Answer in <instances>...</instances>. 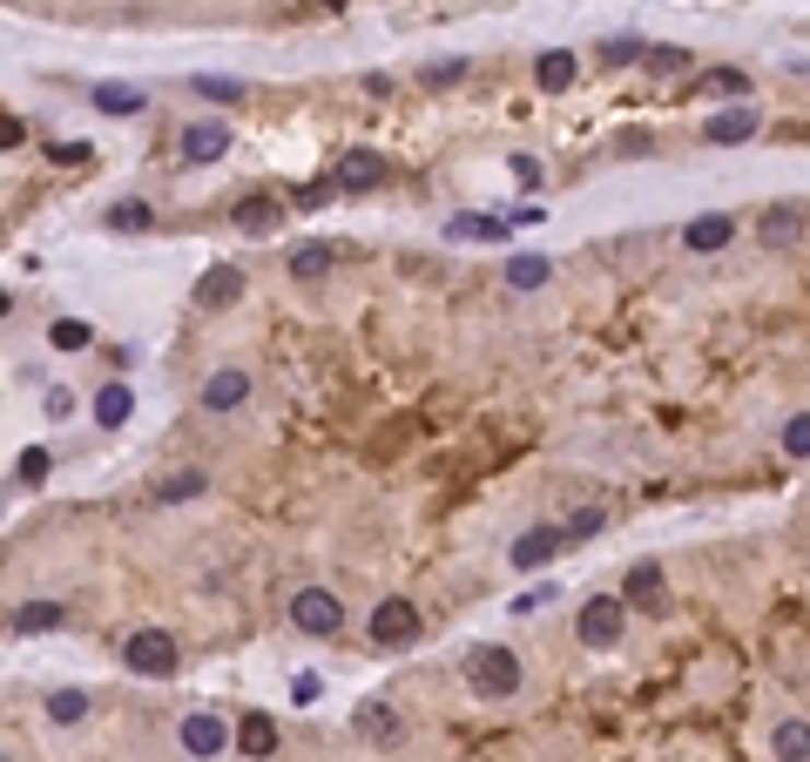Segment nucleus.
Segmentation results:
<instances>
[{"label": "nucleus", "mask_w": 810, "mask_h": 762, "mask_svg": "<svg viewBox=\"0 0 810 762\" xmlns=\"http://www.w3.org/2000/svg\"><path fill=\"white\" fill-rule=\"evenodd\" d=\"M359 729H365L372 742H392V736H399V722H392V715H385V702H372V708L359 715Z\"/></svg>", "instance_id": "nucleus-31"}, {"label": "nucleus", "mask_w": 810, "mask_h": 762, "mask_svg": "<svg viewBox=\"0 0 810 762\" xmlns=\"http://www.w3.org/2000/svg\"><path fill=\"white\" fill-rule=\"evenodd\" d=\"M61 621H68L61 600H34V608H14V634H48V628H61Z\"/></svg>", "instance_id": "nucleus-21"}, {"label": "nucleus", "mask_w": 810, "mask_h": 762, "mask_svg": "<svg viewBox=\"0 0 810 762\" xmlns=\"http://www.w3.org/2000/svg\"><path fill=\"white\" fill-rule=\"evenodd\" d=\"M514 176H520V183L533 189V183H540V163H533V155H514Z\"/></svg>", "instance_id": "nucleus-41"}, {"label": "nucleus", "mask_w": 810, "mask_h": 762, "mask_svg": "<svg viewBox=\"0 0 810 762\" xmlns=\"http://www.w3.org/2000/svg\"><path fill=\"white\" fill-rule=\"evenodd\" d=\"M378 176H385V163H378V155H365V149H352L338 163V189H372Z\"/></svg>", "instance_id": "nucleus-20"}, {"label": "nucleus", "mask_w": 810, "mask_h": 762, "mask_svg": "<svg viewBox=\"0 0 810 762\" xmlns=\"http://www.w3.org/2000/svg\"><path fill=\"white\" fill-rule=\"evenodd\" d=\"M756 129H763V122H756L750 108H729V115H709V129H703V136H709V142H750Z\"/></svg>", "instance_id": "nucleus-19"}, {"label": "nucleus", "mask_w": 810, "mask_h": 762, "mask_svg": "<svg viewBox=\"0 0 810 762\" xmlns=\"http://www.w3.org/2000/svg\"><path fill=\"white\" fill-rule=\"evenodd\" d=\"M95 108H102V115H122V122H129V115H142L149 102H142V89H129V82H95Z\"/></svg>", "instance_id": "nucleus-17"}, {"label": "nucleus", "mask_w": 810, "mask_h": 762, "mask_svg": "<svg viewBox=\"0 0 810 762\" xmlns=\"http://www.w3.org/2000/svg\"><path fill=\"white\" fill-rule=\"evenodd\" d=\"M446 236H453V244H507V236H514V223H500V216H480V210H467V216H453V223H446Z\"/></svg>", "instance_id": "nucleus-11"}, {"label": "nucleus", "mask_w": 810, "mask_h": 762, "mask_svg": "<svg viewBox=\"0 0 810 762\" xmlns=\"http://www.w3.org/2000/svg\"><path fill=\"white\" fill-rule=\"evenodd\" d=\"M230 742H237V729H223V722L210 715V708H197V715H183V749L197 755V762H210V755H223Z\"/></svg>", "instance_id": "nucleus-6"}, {"label": "nucleus", "mask_w": 810, "mask_h": 762, "mask_svg": "<svg viewBox=\"0 0 810 762\" xmlns=\"http://www.w3.org/2000/svg\"><path fill=\"white\" fill-rule=\"evenodd\" d=\"M102 223H108V230H122V236H129V230H149V203H108Z\"/></svg>", "instance_id": "nucleus-29"}, {"label": "nucleus", "mask_w": 810, "mask_h": 762, "mask_svg": "<svg viewBox=\"0 0 810 762\" xmlns=\"http://www.w3.org/2000/svg\"><path fill=\"white\" fill-rule=\"evenodd\" d=\"M129 412H136V391H129V385H102V391H95V425H102V432L129 425Z\"/></svg>", "instance_id": "nucleus-16"}, {"label": "nucleus", "mask_w": 810, "mask_h": 762, "mask_svg": "<svg viewBox=\"0 0 810 762\" xmlns=\"http://www.w3.org/2000/svg\"><path fill=\"white\" fill-rule=\"evenodd\" d=\"M122 661H129V675L169 681V675H176V661H183V648H176V634H163V628H136V634L122 641Z\"/></svg>", "instance_id": "nucleus-2"}, {"label": "nucleus", "mask_w": 810, "mask_h": 762, "mask_svg": "<svg viewBox=\"0 0 810 762\" xmlns=\"http://www.w3.org/2000/svg\"><path fill=\"white\" fill-rule=\"evenodd\" d=\"M48 344H55V351H89V344H95L89 317H55V325H48Z\"/></svg>", "instance_id": "nucleus-23"}, {"label": "nucleus", "mask_w": 810, "mask_h": 762, "mask_svg": "<svg viewBox=\"0 0 810 762\" xmlns=\"http://www.w3.org/2000/svg\"><path fill=\"white\" fill-rule=\"evenodd\" d=\"M453 82H467V61H433L426 68V89H453Z\"/></svg>", "instance_id": "nucleus-35"}, {"label": "nucleus", "mask_w": 810, "mask_h": 762, "mask_svg": "<svg viewBox=\"0 0 810 762\" xmlns=\"http://www.w3.org/2000/svg\"><path fill=\"white\" fill-rule=\"evenodd\" d=\"M784 453H790V459H810V412L784 419Z\"/></svg>", "instance_id": "nucleus-32"}, {"label": "nucleus", "mask_w": 810, "mask_h": 762, "mask_svg": "<svg viewBox=\"0 0 810 762\" xmlns=\"http://www.w3.org/2000/svg\"><path fill=\"white\" fill-rule=\"evenodd\" d=\"M729 236H737V216H723V210H709V216H696V223H689V230H682V244H689V250H696V257H709V250H723V244H729Z\"/></svg>", "instance_id": "nucleus-12"}, {"label": "nucleus", "mask_w": 810, "mask_h": 762, "mask_svg": "<svg viewBox=\"0 0 810 762\" xmlns=\"http://www.w3.org/2000/svg\"><path fill=\"white\" fill-rule=\"evenodd\" d=\"M797 236V210H770L763 216V244H790Z\"/></svg>", "instance_id": "nucleus-34"}, {"label": "nucleus", "mask_w": 810, "mask_h": 762, "mask_svg": "<svg viewBox=\"0 0 810 762\" xmlns=\"http://www.w3.org/2000/svg\"><path fill=\"white\" fill-rule=\"evenodd\" d=\"M189 89H197L203 102H244V82H230V74H197Z\"/></svg>", "instance_id": "nucleus-27"}, {"label": "nucleus", "mask_w": 810, "mask_h": 762, "mask_svg": "<svg viewBox=\"0 0 810 762\" xmlns=\"http://www.w3.org/2000/svg\"><path fill=\"white\" fill-rule=\"evenodd\" d=\"M467 681H473V695L507 702V695L520 689V655H514V648H493V641H480V648H467Z\"/></svg>", "instance_id": "nucleus-1"}, {"label": "nucleus", "mask_w": 810, "mask_h": 762, "mask_svg": "<svg viewBox=\"0 0 810 762\" xmlns=\"http://www.w3.org/2000/svg\"><path fill=\"white\" fill-rule=\"evenodd\" d=\"M662 594V567H655V560H642V567L622 581V600H655Z\"/></svg>", "instance_id": "nucleus-25"}, {"label": "nucleus", "mask_w": 810, "mask_h": 762, "mask_svg": "<svg viewBox=\"0 0 810 762\" xmlns=\"http://www.w3.org/2000/svg\"><path fill=\"white\" fill-rule=\"evenodd\" d=\"M244 398H250V372L223 365V372H210V385H203V412H237Z\"/></svg>", "instance_id": "nucleus-9"}, {"label": "nucleus", "mask_w": 810, "mask_h": 762, "mask_svg": "<svg viewBox=\"0 0 810 762\" xmlns=\"http://www.w3.org/2000/svg\"><path fill=\"white\" fill-rule=\"evenodd\" d=\"M203 486H210V479H203V472H169V479H163V486H156V500H169V506H176V500H197Z\"/></svg>", "instance_id": "nucleus-26"}, {"label": "nucleus", "mask_w": 810, "mask_h": 762, "mask_svg": "<svg viewBox=\"0 0 810 762\" xmlns=\"http://www.w3.org/2000/svg\"><path fill=\"white\" fill-rule=\"evenodd\" d=\"M48 155H55V163H89V142H55Z\"/></svg>", "instance_id": "nucleus-37"}, {"label": "nucleus", "mask_w": 810, "mask_h": 762, "mask_svg": "<svg viewBox=\"0 0 810 762\" xmlns=\"http://www.w3.org/2000/svg\"><path fill=\"white\" fill-rule=\"evenodd\" d=\"M548 277H554L548 257H514V263H507V284H514V291H540Z\"/></svg>", "instance_id": "nucleus-24"}, {"label": "nucleus", "mask_w": 810, "mask_h": 762, "mask_svg": "<svg viewBox=\"0 0 810 762\" xmlns=\"http://www.w3.org/2000/svg\"><path fill=\"white\" fill-rule=\"evenodd\" d=\"M601 55H614V61H629V55H642V42H635V34H614V42H608Z\"/></svg>", "instance_id": "nucleus-39"}, {"label": "nucleus", "mask_w": 810, "mask_h": 762, "mask_svg": "<svg viewBox=\"0 0 810 762\" xmlns=\"http://www.w3.org/2000/svg\"><path fill=\"white\" fill-rule=\"evenodd\" d=\"M696 89H703V95H743L750 82H743V74H737V68H709V74H703V82H696Z\"/></svg>", "instance_id": "nucleus-30"}, {"label": "nucleus", "mask_w": 810, "mask_h": 762, "mask_svg": "<svg viewBox=\"0 0 810 762\" xmlns=\"http://www.w3.org/2000/svg\"><path fill=\"white\" fill-rule=\"evenodd\" d=\"M318 203H331V183H312V189H297V210H318Z\"/></svg>", "instance_id": "nucleus-38"}, {"label": "nucleus", "mask_w": 810, "mask_h": 762, "mask_svg": "<svg viewBox=\"0 0 810 762\" xmlns=\"http://www.w3.org/2000/svg\"><path fill=\"white\" fill-rule=\"evenodd\" d=\"M561 534H567V540H588V534H601V513H595V506H588V513H574Z\"/></svg>", "instance_id": "nucleus-36"}, {"label": "nucleus", "mask_w": 810, "mask_h": 762, "mask_svg": "<svg viewBox=\"0 0 810 762\" xmlns=\"http://www.w3.org/2000/svg\"><path fill=\"white\" fill-rule=\"evenodd\" d=\"M48 715H55V722H82V715H89V695H82V689H55V695H48Z\"/></svg>", "instance_id": "nucleus-28"}, {"label": "nucleus", "mask_w": 810, "mask_h": 762, "mask_svg": "<svg viewBox=\"0 0 810 762\" xmlns=\"http://www.w3.org/2000/svg\"><path fill=\"white\" fill-rule=\"evenodd\" d=\"M622 628H629V608H622L614 594L588 600V608L574 614V634H582V648H614V641H622Z\"/></svg>", "instance_id": "nucleus-3"}, {"label": "nucleus", "mask_w": 810, "mask_h": 762, "mask_svg": "<svg viewBox=\"0 0 810 762\" xmlns=\"http://www.w3.org/2000/svg\"><path fill=\"white\" fill-rule=\"evenodd\" d=\"M682 61H689L682 48H648V68H682Z\"/></svg>", "instance_id": "nucleus-40"}, {"label": "nucleus", "mask_w": 810, "mask_h": 762, "mask_svg": "<svg viewBox=\"0 0 810 762\" xmlns=\"http://www.w3.org/2000/svg\"><path fill=\"white\" fill-rule=\"evenodd\" d=\"M237 749H244L250 762L278 755V722H270V715H257V708H244V722H237Z\"/></svg>", "instance_id": "nucleus-13"}, {"label": "nucleus", "mask_w": 810, "mask_h": 762, "mask_svg": "<svg viewBox=\"0 0 810 762\" xmlns=\"http://www.w3.org/2000/svg\"><path fill=\"white\" fill-rule=\"evenodd\" d=\"M331 263H338V244H297L291 250V277H304V284H318Z\"/></svg>", "instance_id": "nucleus-18"}, {"label": "nucleus", "mask_w": 810, "mask_h": 762, "mask_svg": "<svg viewBox=\"0 0 810 762\" xmlns=\"http://www.w3.org/2000/svg\"><path fill=\"white\" fill-rule=\"evenodd\" d=\"M278 223H284V203H278V196H244V203H237V230H244V236H270Z\"/></svg>", "instance_id": "nucleus-14"}, {"label": "nucleus", "mask_w": 810, "mask_h": 762, "mask_svg": "<svg viewBox=\"0 0 810 762\" xmlns=\"http://www.w3.org/2000/svg\"><path fill=\"white\" fill-rule=\"evenodd\" d=\"M237 297H244V270L237 263H210L203 284H197V310H230Z\"/></svg>", "instance_id": "nucleus-7"}, {"label": "nucleus", "mask_w": 810, "mask_h": 762, "mask_svg": "<svg viewBox=\"0 0 810 762\" xmlns=\"http://www.w3.org/2000/svg\"><path fill=\"white\" fill-rule=\"evenodd\" d=\"M419 641V608L412 600H378L372 608V648H412Z\"/></svg>", "instance_id": "nucleus-5"}, {"label": "nucleus", "mask_w": 810, "mask_h": 762, "mask_svg": "<svg viewBox=\"0 0 810 762\" xmlns=\"http://www.w3.org/2000/svg\"><path fill=\"white\" fill-rule=\"evenodd\" d=\"M325 8H352V0H325Z\"/></svg>", "instance_id": "nucleus-42"}, {"label": "nucleus", "mask_w": 810, "mask_h": 762, "mask_svg": "<svg viewBox=\"0 0 810 762\" xmlns=\"http://www.w3.org/2000/svg\"><path fill=\"white\" fill-rule=\"evenodd\" d=\"M770 749H777V762H810V722H777Z\"/></svg>", "instance_id": "nucleus-22"}, {"label": "nucleus", "mask_w": 810, "mask_h": 762, "mask_svg": "<svg viewBox=\"0 0 810 762\" xmlns=\"http://www.w3.org/2000/svg\"><path fill=\"white\" fill-rule=\"evenodd\" d=\"M561 547H567V534H561V527H527V534L507 547V560H514V567L527 574V567H548V560H554Z\"/></svg>", "instance_id": "nucleus-8"}, {"label": "nucleus", "mask_w": 810, "mask_h": 762, "mask_svg": "<svg viewBox=\"0 0 810 762\" xmlns=\"http://www.w3.org/2000/svg\"><path fill=\"white\" fill-rule=\"evenodd\" d=\"M14 479H21V486H42V479H48V453H42V446H27V453L14 459Z\"/></svg>", "instance_id": "nucleus-33"}, {"label": "nucleus", "mask_w": 810, "mask_h": 762, "mask_svg": "<svg viewBox=\"0 0 810 762\" xmlns=\"http://www.w3.org/2000/svg\"><path fill=\"white\" fill-rule=\"evenodd\" d=\"M291 628H297V634H318V641L338 634V628H344L338 594H331V587H304V594L291 600Z\"/></svg>", "instance_id": "nucleus-4"}, {"label": "nucleus", "mask_w": 810, "mask_h": 762, "mask_svg": "<svg viewBox=\"0 0 810 762\" xmlns=\"http://www.w3.org/2000/svg\"><path fill=\"white\" fill-rule=\"evenodd\" d=\"M533 89H540V95H561V89H574V55H567V48L540 55V61H533Z\"/></svg>", "instance_id": "nucleus-15"}, {"label": "nucleus", "mask_w": 810, "mask_h": 762, "mask_svg": "<svg viewBox=\"0 0 810 762\" xmlns=\"http://www.w3.org/2000/svg\"><path fill=\"white\" fill-rule=\"evenodd\" d=\"M216 155H230V129L223 122H189L183 129V163H216Z\"/></svg>", "instance_id": "nucleus-10"}]
</instances>
